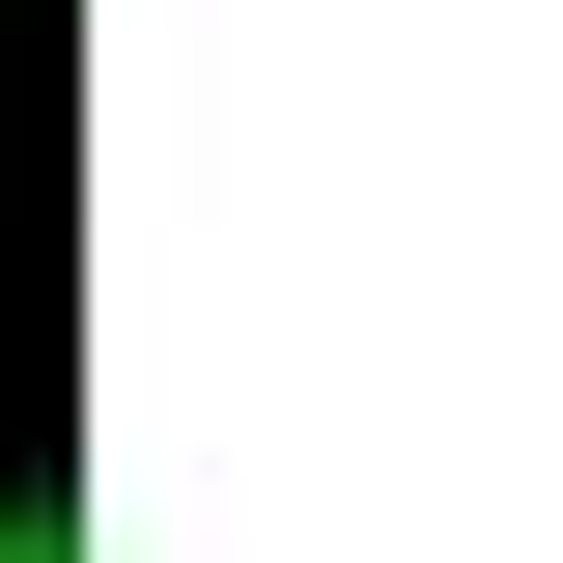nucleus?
Returning a JSON list of instances; mask_svg holds the SVG:
<instances>
[{"label":"nucleus","mask_w":563,"mask_h":563,"mask_svg":"<svg viewBox=\"0 0 563 563\" xmlns=\"http://www.w3.org/2000/svg\"><path fill=\"white\" fill-rule=\"evenodd\" d=\"M0 563H85V536H57V507H0Z\"/></svg>","instance_id":"1"}]
</instances>
